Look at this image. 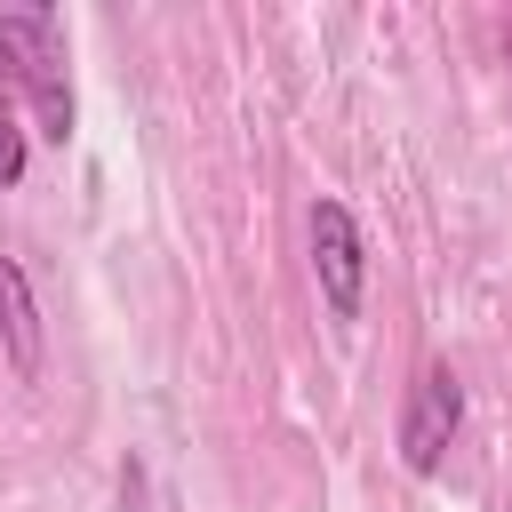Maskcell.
Returning a JSON list of instances; mask_svg holds the SVG:
<instances>
[{"instance_id":"1","label":"cell","mask_w":512,"mask_h":512,"mask_svg":"<svg viewBox=\"0 0 512 512\" xmlns=\"http://www.w3.org/2000/svg\"><path fill=\"white\" fill-rule=\"evenodd\" d=\"M0 48L16 56V88L40 112V136L64 144L80 104H72V72H64V16L56 8H0Z\"/></svg>"},{"instance_id":"2","label":"cell","mask_w":512,"mask_h":512,"mask_svg":"<svg viewBox=\"0 0 512 512\" xmlns=\"http://www.w3.org/2000/svg\"><path fill=\"white\" fill-rule=\"evenodd\" d=\"M456 432H464V384H456L448 360H424L416 384H408V400H400V464L432 480L448 464Z\"/></svg>"},{"instance_id":"3","label":"cell","mask_w":512,"mask_h":512,"mask_svg":"<svg viewBox=\"0 0 512 512\" xmlns=\"http://www.w3.org/2000/svg\"><path fill=\"white\" fill-rule=\"evenodd\" d=\"M304 232H312L320 304H328L336 320H360V296H368V240H360V216H352L344 200H312Z\"/></svg>"},{"instance_id":"4","label":"cell","mask_w":512,"mask_h":512,"mask_svg":"<svg viewBox=\"0 0 512 512\" xmlns=\"http://www.w3.org/2000/svg\"><path fill=\"white\" fill-rule=\"evenodd\" d=\"M0 336H8V368L32 384L48 344H40V296H32V272L16 256H0Z\"/></svg>"},{"instance_id":"5","label":"cell","mask_w":512,"mask_h":512,"mask_svg":"<svg viewBox=\"0 0 512 512\" xmlns=\"http://www.w3.org/2000/svg\"><path fill=\"white\" fill-rule=\"evenodd\" d=\"M24 160H32V152H24V128H16L8 112H0V192H8L16 176H24Z\"/></svg>"},{"instance_id":"6","label":"cell","mask_w":512,"mask_h":512,"mask_svg":"<svg viewBox=\"0 0 512 512\" xmlns=\"http://www.w3.org/2000/svg\"><path fill=\"white\" fill-rule=\"evenodd\" d=\"M0 88H16V56L8 48H0Z\"/></svg>"}]
</instances>
